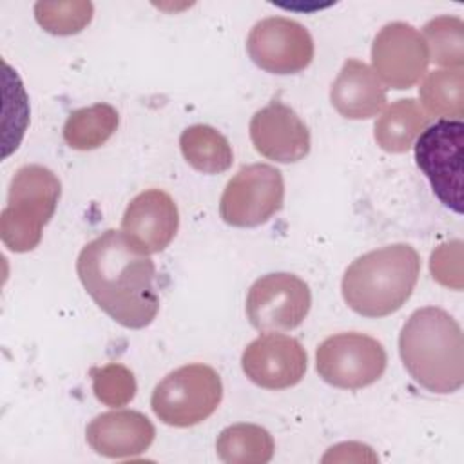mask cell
Segmentation results:
<instances>
[{
	"label": "cell",
	"mask_w": 464,
	"mask_h": 464,
	"mask_svg": "<svg viewBox=\"0 0 464 464\" xmlns=\"http://www.w3.org/2000/svg\"><path fill=\"white\" fill-rule=\"evenodd\" d=\"M62 183L44 165L20 167L7 192V205L0 214V237L11 252H29L38 246L42 230L60 201Z\"/></svg>",
	"instance_id": "cell-4"
},
{
	"label": "cell",
	"mask_w": 464,
	"mask_h": 464,
	"mask_svg": "<svg viewBox=\"0 0 464 464\" xmlns=\"http://www.w3.org/2000/svg\"><path fill=\"white\" fill-rule=\"evenodd\" d=\"M424 112L459 120L464 114V74L462 69H442L430 72L419 91Z\"/></svg>",
	"instance_id": "cell-21"
},
{
	"label": "cell",
	"mask_w": 464,
	"mask_h": 464,
	"mask_svg": "<svg viewBox=\"0 0 464 464\" xmlns=\"http://www.w3.org/2000/svg\"><path fill=\"white\" fill-rule=\"evenodd\" d=\"M178 227L179 212L170 194L161 188H149L130 199L120 232L138 252L150 256L170 245Z\"/></svg>",
	"instance_id": "cell-13"
},
{
	"label": "cell",
	"mask_w": 464,
	"mask_h": 464,
	"mask_svg": "<svg viewBox=\"0 0 464 464\" xmlns=\"http://www.w3.org/2000/svg\"><path fill=\"white\" fill-rule=\"evenodd\" d=\"M92 4L83 0L34 4V18L40 24V27L58 36L80 33L92 20Z\"/></svg>",
	"instance_id": "cell-23"
},
{
	"label": "cell",
	"mask_w": 464,
	"mask_h": 464,
	"mask_svg": "<svg viewBox=\"0 0 464 464\" xmlns=\"http://www.w3.org/2000/svg\"><path fill=\"white\" fill-rule=\"evenodd\" d=\"M464 123L439 118L415 140V163L428 178L433 194L450 210L462 214Z\"/></svg>",
	"instance_id": "cell-6"
},
{
	"label": "cell",
	"mask_w": 464,
	"mask_h": 464,
	"mask_svg": "<svg viewBox=\"0 0 464 464\" xmlns=\"http://www.w3.org/2000/svg\"><path fill=\"white\" fill-rule=\"evenodd\" d=\"M223 399L219 373L203 362L176 368L154 388L150 406L167 426L188 428L207 420Z\"/></svg>",
	"instance_id": "cell-5"
},
{
	"label": "cell",
	"mask_w": 464,
	"mask_h": 464,
	"mask_svg": "<svg viewBox=\"0 0 464 464\" xmlns=\"http://www.w3.org/2000/svg\"><path fill=\"white\" fill-rule=\"evenodd\" d=\"M154 435L152 422L134 410L105 411L94 417L85 430L89 446L109 459H129L145 453Z\"/></svg>",
	"instance_id": "cell-15"
},
{
	"label": "cell",
	"mask_w": 464,
	"mask_h": 464,
	"mask_svg": "<svg viewBox=\"0 0 464 464\" xmlns=\"http://www.w3.org/2000/svg\"><path fill=\"white\" fill-rule=\"evenodd\" d=\"M399 353L410 377L433 393H453L464 382L460 324L439 306L415 310L399 334Z\"/></svg>",
	"instance_id": "cell-2"
},
{
	"label": "cell",
	"mask_w": 464,
	"mask_h": 464,
	"mask_svg": "<svg viewBox=\"0 0 464 464\" xmlns=\"http://www.w3.org/2000/svg\"><path fill=\"white\" fill-rule=\"evenodd\" d=\"M312 294L308 285L288 272H274L256 279L246 294V315L259 332H288L308 315Z\"/></svg>",
	"instance_id": "cell-9"
},
{
	"label": "cell",
	"mask_w": 464,
	"mask_h": 464,
	"mask_svg": "<svg viewBox=\"0 0 464 464\" xmlns=\"http://www.w3.org/2000/svg\"><path fill=\"white\" fill-rule=\"evenodd\" d=\"M308 366L303 344L283 334L266 332L256 337L241 355L245 375L266 390L292 388L304 377Z\"/></svg>",
	"instance_id": "cell-12"
},
{
	"label": "cell",
	"mask_w": 464,
	"mask_h": 464,
	"mask_svg": "<svg viewBox=\"0 0 464 464\" xmlns=\"http://www.w3.org/2000/svg\"><path fill=\"white\" fill-rule=\"evenodd\" d=\"M283 199L281 170L266 163H252L241 167L227 183L219 199V216L232 227H259L281 210Z\"/></svg>",
	"instance_id": "cell-8"
},
{
	"label": "cell",
	"mask_w": 464,
	"mask_h": 464,
	"mask_svg": "<svg viewBox=\"0 0 464 464\" xmlns=\"http://www.w3.org/2000/svg\"><path fill=\"white\" fill-rule=\"evenodd\" d=\"M78 277L92 301L118 324L149 326L160 310L156 266L121 232L105 230L89 241L76 261Z\"/></svg>",
	"instance_id": "cell-1"
},
{
	"label": "cell",
	"mask_w": 464,
	"mask_h": 464,
	"mask_svg": "<svg viewBox=\"0 0 464 464\" xmlns=\"http://www.w3.org/2000/svg\"><path fill=\"white\" fill-rule=\"evenodd\" d=\"M420 274V257L408 243H393L359 256L346 268L341 292L362 317H386L410 299Z\"/></svg>",
	"instance_id": "cell-3"
},
{
	"label": "cell",
	"mask_w": 464,
	"mask_h": 464,
	"mask_svg": "<svg viewBox=\"0 0 464 464\" xmlns=\"http://www.w3.org/2000/svg\"><path fill=\"white\" fill-rule=\"evenodd\" d=\"M250 60L272 74H295L314 60V40L308 29L286 16L259 20L248 33Z\"/></svg>",
	"instance_id": "cell-10"
},
{
	"label": "cell",
	"mask_w": 464,
	"mask_h": 464,
	"mask_svg": "<svg viewBox=\"0 0 464 464\" xmlns=\"http://www.w3.org/2000/svg\"><path fill=\"white\" fill-rule=\"evenodd\" d=\"M422 38L431 60L442 67L462 69L464 65V24L459 16L442 14L424 25Z\"/></svg>",
	"instance_id": "cell-22"
},
{
	"label": "cell",
	"mask_w": 464,
	"mask_h": 464,
	"mask_svg": "<svg viewBox=\"0 0 464 464\" xmlns=\"http://www.w3.org/2000/svg\"><path fill=\"white\" fill-rule=\"evenodd\" d=\"M428 121L430 116L413 98H402L386 107L377 118L373 136L382 150L401 154L415 143Z\"/></svg>",
	"instance_id": "cell-17"
},
{
	"label": "cell",
	"mask_w": 464,
	"mask_h": 464,
	"mask_svg": "<svg viewBox=\"0 0 464 464\" xmlns=\"http://www.w3.org/2000/svg\"><path fill=\"white\" fill-rule=\"evenodd\" d=\"M373 72L382 85L410 89L424 76L430 53L422 34L410 24H386L372 44Z\"/></svg>",
	"instance_id": "cell-11"
},
{
	"label": "cell",
	"mask_w": 464,
	"mask_h": 464,
	"mask_svg": "<svg viewBox=\"0 0 464 464\" xmlns=\"http://www.w3.org/2000/svg\"><path fill=\"white\" fill-rule=\"evenodd\" d=\"M272 435L248 422L227 426L216 440V453L227 464H266L274 457Z\"/></svg>",
	"instance_id": "cell-19"
},
{
	"label": "cell",
	"mask_w": 464,
	"mask_h": 464,
	"mask_svg": "<svg viewBox=\"0 0 464 464\" xmlns=\"http://www.w3.org/2000/svg\"><path fill=\"white\" fill-rule=\"evenodd\" d=\"M250 140L254 149L266 160L277 163H295L310 152V130L297 112L272 100L250 120Z\"/></svg>",
	"instance_id": "cell-14"
},
{
	"label": "cell",
	"mask_w": 464,
	"mask_h": 464,
	"mask_svg": "<svg viewBox=\"0 0 464 464\" xmlns=\"http://www.w3.org/2000/svg\"><path fill=\"white\" fill-rule=\"evenodd\" d=\"M386 362L384 346L361 332L330 335L315 353L319 377L341 390H361L373 384L384 373Z\"/></svg>",
	"instance_id": "cell-7"
},
{
	"label": "cell",
	"mask_w": 464,
	"mask_h": 464,
	"mask_svg": "<svg viewBox=\"0 0 464 464\" xmlns=\"http://www.w3.org/2000/svg\"><path fill=\"white\" fill-rule=\"evenodd\" d=\"M118 111L109 103H94L72 111L63 123V140L74 150L102 147L118 129Z\"/></svg>",
	"instance_id": "cell-20"
},
{
	"label": "cell",
	"mask_w": 464,
	"mask_h": 464,
	"mask_svg": "<svg viewBox=\"0 0 464 464\" xmlns=\"http://www.w3.org/2000/svg\"><path fill=\"white\" fill-rule=\"evenodd\" d=\"M187 163L203 174H219L232 167L234 152L228 140L210 125H190L179 136Z\"/></svg>",
	"instance_id": "cell-18"
},
{
	"label": "cell",
	"mask_w": 464,
	"mask_h": 464,
	"mask_svg": "<svg viewBox=\"0 0 464 464\" xmlns=\"http://www.w3.org/2000/svg\"><path fill=\"white\" fill-rule=\"evenodd\" d=\"M330 100L341 116L368 120L384 109L386 87L364 62L350 58L332 83Z\"/></svg>",
	"instance_id": "cell-16"
},
{
	"label": "cell",
	"mask_w": 464,
	"mask_h": 464,
	"mask_svg": "<svg viewBox=\"0 0 464 464\" xmlns=\"http://www.w3.org/2000/svg\"><path fill=\"white\" fill-rule=\"evenodd\" d=\"M89 373L92 379V392L105 406L120 408L134 399L136 379L125 364L109 362L105 366H92Z\"/></svg>",
	"instance_id": "cell-24"
}]
</instances>
